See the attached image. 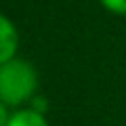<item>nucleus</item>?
Here are the masks:
<instances>
[{
    "instance_id": "1",
    "label": "nucleus",
    "mask_w": 126,
    "mask_h": 126,
    "mask_svg": "<svg viewBox=\"0 0 126 126\" xmlns=\"http://www.w3.org/2000/svg\"><path fill=\"white\" fill-rule=\"evenodd\" d=\"M38 84V69L27 59L15 57L0 65V101L9 109H21L30 101H34Z\"/></svg>"
},
{
    "instance_id": "2",
    "label": "nucleus",
    "mask_w": 126,
    "mask_h": 126,
    "mask_svg": "<svg viewBox=\"0 0 126 126\" xmlns=\"http://www.w3.org/2000/svg\"><path fill=\"white\" fill-rule=\"evenodd\" d=\"M19 44H21V38L15 21L0 13V65L19 57Z\"/></svg>"
},
{
    "instance_id": "3",
    "label": "nucleus",
    "mask_w": 126,
    "mask_h": 126,
    "mask_svg": "<svg viewBox=\"0 0 126 126\" xmlns=\"http://www.w3.org/2000/svg\"><path fill=\"white\" fill-rule=\"evenodd\" d=\"M6 126H50L44 111H38L34 107H21L11 113V120Z\"/></svg>"
},
{
    "instance_id": "4",
    "label": "nucleus",
    "mask_w": 126,
    "mask_h": 126,
    "mask_svg": "<svg viewBox=\"0 0 126 126\" xmlns=\"http://www.w3.org/2000/svg\"><path fill=\"white\" fill-rule=\"evenodd\" d=\"M99 4L111 15L126 17V0H99Z\"/></svg>"
},
{
    "instance_id": "5",
    "label": "nucleus",
    "mask_w": 126,
    "mask_h": 126,
    "mask_svg": "<svg viewBox=\"0 0 126 126\" xmlns=\"http://www.w3.org/2000/svg\"><path fill=\"white\" fill-rule=\"evenodd\" d=\"M11 113H13V111H11V109L6 107V105L2 103V101H0V126H6V124H9Z\"/></svg>"
}]
</instances>
